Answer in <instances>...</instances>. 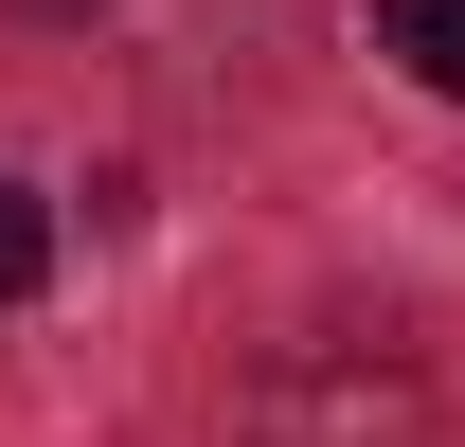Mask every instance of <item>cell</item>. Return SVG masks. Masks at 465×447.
I'll list each match as a JSON object with an SVG mask.
<instances>
[{
  "label": "cell",
  "instance_id": "2",
  "mask_svg": "<svg viewBox=\"0 0 465 447\" xmlns=\"http://www.w3.org/2000/svg\"><path fill=\"white\" fill-rule=\"evenodd\" d=\"M36 269H54V215H36V179H0V304H18Z\"/></svg>",
  "mask_w": 465,
  "mask_h": 447
},
{
  "label": "cell",
  "instance_id": "1",
  "mask_svg": "<svg viewBox=\"0 0 465 447\" xmlns=\"http://www.w3.org/2000/svg\"><path fill=\"white\" fill-rule=\"evenodd\" d=\"M376 55H394L411 90H448V108H465V0H376Z\"/></svg>",
  "mask_w": 465,
  "mask_h": 447
}]
</instances>
